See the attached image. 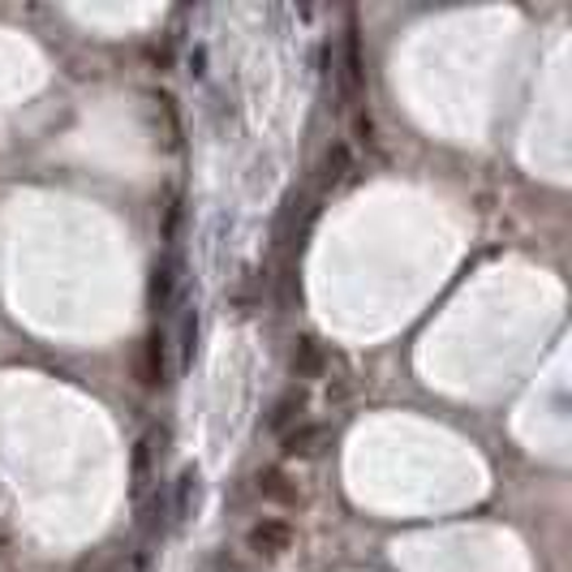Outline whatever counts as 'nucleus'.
I'll return each mask as SVG.
<instances>
[{
  "mask_svg": "<svg viewBox=\"0 0 572 572\" xmlns=\"http://www.w3.org/2000/svg\"><path fill=\"white\" fill-rule=\"evenodd\" d=\"M293 539H297V530L288 525L285 516H258L255 525L246 530V551L258 555V560H280L293 551Z\"/></svg>",
  "mask_w": 572,
  "mask_h": 572,
  "instance_id": "nucleus-1",
  "label": "nucleus"
},
{
  "mask_svg": "<svg viewBox=\"0 0 572 572\" xmlns=\"http://www.w3.org/2000/svg\"><path fill=\"white\" fill-rule=\"evenodd\" d=\"M327 440H332V426L302 417L297 426H288L285 435H280V456L285 461H315V456H323Z\"/></svg>",
  "mask_w": 572,
  "mask_h": 572,
  "instance_id": "nucleus-2",
  "label": "nucleus"
},
{
  "mask_svg": "<svg viewBox=\"0 0 572 572\" xmlns=\"http://www.w3.org/2000/svg\"><path fill=\"white\" fill-rule=\"evenodd\" d=\"M255 495L263 504H276V509H302V500H306L285 465H263L255 474Z\"/></svg>",
  "mask_w": 572,
  "mask_h": 572,
  "instance_id": "nucleus-3",
  "label": "nucleus"
},
{
  "mask_svg": "<svg viewBox=\"0 0 572 572\" xmlns=\"http://www.w3.org/2000/svg\"><path fill=\"white\" fill-rule=\"evenodd\" d=\"M134 371H138V383H142L147 392H159V387L168 383V341H164V332H151V336L138 345Z\"/></svg>",
  "mask_w": 572,
  "mask_h": 572,
  "instance_id": "nucleus-4",
  "label": "nucleus"
},
{
  "mask_svg": "<svg viewBox=\"0 0 572 572\" xmlns=\"http://www.w3.org/2000/svg\"><path fill=\"white\" fill-rule=\"evenodd\" d=\"M147 302H151V310L156 315H168L172 310V302H177V263H156L151 267V285H147Z\"/></svg>",
  "mask_w": 572,
  "mask_h": 572,
  "instance_id": "nucleus-5",
  "label": "nucleus"
},
{
  "mask_svg": "<svg viewBox=\"0 0 572 572\" xmlns=\"http://www.w3.org/2000/svg\"><path fill=\"white\" fill-rule=\"evenodd\" d=\"M323 366H327V353L318 345L315 336H302V341H293V353H288V371L297 375V379H318L323 375Z\"/></svg>",
  "mask_w": 572,
  "mask_h": 572,
  "instance_id": "nucleus-6",
  "label": "nucleus"
},
{
  "mask_svg": "<svg viewBox=\"0 0 572 572\" xmlns=\"http://www.w3.org/2000/svg\"><path fill=\"white\" fill-rule=\"evenodd\" d=\"M302 414H306V392H302V387H288L285 396L272 405V417H267V426L285 435L288 426H297V422H302Z\"/></svg>",
  "mask_w": 572,
  "mask_h": 572,
  "instance_id": "nucleus-7",
  "label": "nucleus"
},
{
  "mask_svg": "<svg viewBox=\"0 0 572 572\" xmlns=\"http://www.w3.org/2000/svg\"><path fill=\"white\" fill-rule=\"evenodd\" d=\"M198 500H203V477H198V470H181L177 495H172V516L177 521H190L194 512H198Z\"/></svg>",
  "mask_w": 572,
  "mask_h": 572,
  "instance_id": "nucleus-8",
  "label": "nucleus"
},
{
  "mask_svg": "<svg viewBox=\"0 0 572 572\" xmlns=\"http://www.w3.org/2000/svg\"><path fill=\"white\" fill-rule=\"evenodd\" d=\"M341 87H345V96L357 99L362 96V87H366V73H362V48H357V31H345V69H341Z\"/></svg>",
  "mask_w": 572,
  "mask_h": 572,
  "instance_id": "nucleus-9",
  "label": "nucleus"
},
{
  "mask_svg": "<svg viewBox=\"0 0 572 572\" xmlns=\"http://www.w3.org/2000/svg\"><path fill=\"white\" fill-rule=\"evenodd\" d=\"M349 172H353L349 147H345V142H332V147H327V156H323V164H318V181L336 190V186H341Z\"/></svg>",
  "mask_w": 572,
  "mask_h": 572,
  "instance_id": "nucleus-10",
  "label": "nucleus"
},
{
  "mask_svg": "<svg viewBox=\"0 0 572 572\" xmlns=\"http://www.w3.org/2000/svg\"><path fill=\"white\" fill-rule=\"evenodd\" d=\"M168 431H147L142 440H138V452H134V474L147 477L151 474V465L156 461H164V452H168Z\"/></svg>",
  "mask_w": 572,
  "mask_h": 572,
  "instance_id": "nucleus-11",
  "label": "nucleus"
},
{
  "mask_svg": "<svg viewBox=\"0 0 572 572\" xmlns=\"http://www.w3.org/2000/svg\"><path fill=\"white\" fill-rule=\"evenodd\" d=\"M69 572H126V564L112 551H91V555H82Z\"/></svg>",
  "mask_w": 572,
  "mask_h": 572,
  "instance_id": "nucleus-12",
  "label": "nucleus"
},
{
  "mask_svg": "<svg viewBox=\"0 0 572 572\" xmlns=\"http://www.w3.org/2000/svg\"><path fill=\"white\" fill-rule=\"evenodd\" d=\"M353 134H357V142L371 147V142H375V121H371L366 112H357V117H353Z\"/></svg>",
  "mask_w": 572,
  "mask_h": 572,
  "instance_id": "nucleus-13",
  "label": "nucleus"
}]
</instances>
